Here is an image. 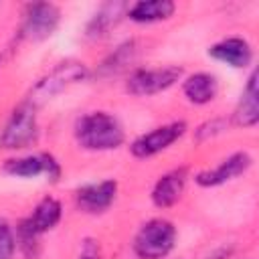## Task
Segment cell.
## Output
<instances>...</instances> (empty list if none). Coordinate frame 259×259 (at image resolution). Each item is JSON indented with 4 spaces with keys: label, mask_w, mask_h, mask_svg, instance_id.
Returning <instances> with one entry per match:
<instances>
[{
    "label": "cell",
    "mask_w": 259,
    "mask_h": 259,
    "mask_svg": "<svg viewBox=\"0 0 259 259\" xmlns=\"http://www.w3.org/2000/svg\"><path fill=\"white\" fill-rule=\"evenodd\" d=\"M75 140L83 150L109 152L125 142V132L113 113L89 111L75 121Z\"/></svg>",
    "instance_id": "1"
},
{
    "label": "cell",
    "mask_w": 259,
    "mask_h": 259,
    "mask_svg": "<svg viewBox=\"0 0 259 259\" xmlns=\"http://www.w3.org/2000/svg\"><path fill=\"white\" fill-rule=\"evenodd\" d=\"M87 77H89V69L83 61H61L34 83L26 103H30L32 107H40L42 103L55 99L71 85L83 83Z\"/></svg>",
    "instance_id": "2"
},
{
    "label": "cell",
    "mask_w": 259,
    "mask_h": 259,
    "mask_svg": "<svg viewBox=\"0 0 259 259\" xmlns=\"http://www.w3.org/2000/svg\"><path fill=\"white\" fill-rule=\"evenodd\" d=\"M176 243V227L168 219L146 221L134 237V253L138 259H164Z\"/></svg>",
    "instance_id": "3"
},
{
    "label": "cell",
    "mask_w": 259,
    "mask_h": 259,
    "mask_svg": "<svg viewBox=\"0 0 259 259\" xmlns=\"http://www.w3.org/2000/svg\"><path fill=\"white\" fill-rule=\"evenodd\" d=\"M34 111L36 107L24 101L10 113V119L6 121L0 136V146L4 150H24L36 142L38 123Z\"/></svg>",
    "instance_id": "4"
},
{
    "label": "cell",
    "mask_w": 259,
    "mask_h": 259,
    "mask_svg": "<svg viewBox=\"0 0 259 259\" xmlns=\"http://www.w3.org/2000/svg\"><path fill=\"white\" fill-rule=\"evenodd\" d=\"M184 75V69L180 65H168V67H156V69H136L130 73L125 81V91L136 97H148L162 93L170 87H174Z\"/></svg>",
    "instance_id": "5"
},
{
    "label": "cell",
    "mask_w": 259,
    "mask_h": 259,
    "mask_svg": "<svg viewBox=\"0 0 259 259\" xmlns=\"http://www.w3.org/2000/svg\"><path fill=\"white\" fill-rule=\"evenodd\" d=\"M61 22V10L53 2H30L24 6L20 34L26 40L40 42L49 38Z\"/></svg>",
    "instance_id": "6"
},
{
    "label": "cell",
    "mask_w": 259,
    "mask_h": 259,
    "mask_svg": "<svg viewBox=\"0 0 259 259\" xmlns=\"http://www.w3.org/2000/svg\"><path fill=\"white\" fill-rule=\"evenodd\" d=\"M186 134V121H170L164 125H158L142 136H138L132 144H130V152L134 158H152L164 150H168L174 142H178L182 136Z\"/></svg>",
    "instance_id": "7"
},
{
    "label": "cell",
    "mask_w": 259,
    "mask_h": 259,
    "mask_svg": "<svg viewBox=\"0 0 259 259\" xmlns=\"http://www.w3.org/2000/svg\"><path fill=\"white\" fill-rule=\"evenodd\" d=\"M2 170L10 176L16 178H36V176H47V180L57 182L61 178V164L53 154H32V156H22V158H10L4 162Z\"/></svg>",
    "instance_id": "8"
},
{
    "label": "cell",
    "mask_w": 259,
    "mask_h": 259,
    "mask_svg": "<svg viewBox=\"0 0 259 259\" xmlns=\"http://www.w3.org/2000/svg\"><path fill=\"white\" fill-rule=\"evenodd\" d=\"M251 164H253V158L247 152H235V154L227 156L223 162H219L214 168L196 172L194 182L202 188H214V186H221L225 182L239 178L241 174H245L251 168Z\"/></svg>",
    "instance_id": "9"
},
{
    "label": "cell",
    "mask_w": 259,
    "mask_h": 259,
    "mask_svg": "<svg viewBox=\"0 0 259 259\" xmlns=\"http://www.w3.org/2000/svg\"><path fill=\"white\" fill-rule=\"evenodd\" d=\"M115 194H117V182L113 178H107V180L77 188L75 202H77V208L87 214H101L113 204Z\"/></svg>",
    "instance_id": "10"
},
{
    "label": "cell",
    "mask_w": 259,
    "mask_h": 259,
    "mask_svg": "<svg viewBox=\"0 0 259 259\" xmlns=\"http://www.w3.org/2000/svg\"><path fill=\"white\" fill-rule=\"evenodd\" d=\"M186 180H188V170L184 166L174 168V170L162 174L156 180V184L152 188V194H150L154 206H158V208H170V206H174L180 200L182 192H184Z\"/></svg>",
    "instance_id": "11"
},
{
    "label": "cell",
    "mask_w": 259,
    "mask_h": 259,
    "mask_svg": "<svg viewBox=\"0 0 259 259\" xmlns=\"http://www.w3.org/2000/svg\"><path fill=\"white\" fill-rule=\"evenodd\" d=\"M208 57L233 69H245L253 61L251 45L241 36H229L208 47Z\"/></svg>",
    "instance_id": "12"
},
{
    "label": "cell",
    "mask_w": 259,
    "mask_h": 259,
    "mask_svg": "<svg viewBox=\"0 0 259 259\" xmlns=\"http://www.w3.org/2000/svg\"><path fill=\"white\" fill-rule=\"evenodd\" d=\"M259 121V91H257V71H251L241 99L233 111V123L239 127H253Z\"/></svg>",
    "instance_id": "13"
},
{
    "label": "cell",
    "mask_w": 259,
    "mask_h": 259,
    "mask_svg": "<svg viewBox=\"0 0 259 259\" xmlns=\"http://www.w3.org/2000/svg\"><path fill=\"white\" fill-rule=\"evenodd\" d=\"M184 97L194 105H206L219 95V79L212 73H192L182 81Z\"/></svg>",
    "instance_id": "14"
},
{
    "label": "cell",
    "mask_w": 259,
    "mask_h": 259,
    "mask_svg": "<svg viewBox=\"0 0 259 259\" xmlns=\"http://www.w3.org/2000/svg\"><path fill=\"white\" fill-rule=\"evenodd\" d=\"M125 12H127V4L125 2H107V4H103L93 14V18L87 22L85 34L89 38H93V40L107 36L109 30L119 24V20L125 16Z\"/></svg>",
    "instance_id": "15"
},
{
    "label": "cell",
    "mask_w": 259,
    "mask_h": 259,
    "mask_svg": "<svg viewBox=\"0 0 259 259\" xmlns=\"http://www.w3.org/2000/svg\"><path fill=\"white\" fill-rule=\"evenodd\" d=\"M176 10L172 0H140L127 6L125 16L138 24H152L160 20H168Z\"/></svg>",
    "instance_id": "16"
},
{
    "label": "cell",
    "mask_w": 259,
    "mask_h": 259,
    "mask_svg": "<svg viewBox=\"0 0 259 259\" xmlns=\"http://www.w3.org/2000/svg\"><path fill=\"white\" fill-rule=\"evenodd\" d=\"M61 217H63V206H61V202H59L57 198H53V196H45V198H40V200L36 202V206L32 208L30 217H26V221H28V225H30L38 235H45V233L53 231V229L59 225Z\"/></svg>",
    "instance_id": "17"
},
{
    "label": "cell",
    "mask_w": 259,
    "mask_h": 259,
    "mask_svg": "<svg viewBox=\"0 0 259 259\" xmlns=\"http://www.w3.org/2000/svg\"><path fill=\"white\" fill-rule=\"evenodd\" d=\"M16 249H20V253L26 257V259H36L38 253H40V235L28 225L26 219H22L16 227Z\"/></svg>",
    "instance_id": "18"
},
{
    "label": "cell",
    "mask_w": 259,
    "mask_h": 259,
    "mask_svg": "<svg viewBox=\"0 0 259 259\" xmlns=\"http://www.w3.org/2000/svg\"><path fill=\"white\" fill-rule=\"evenodd\" d=\"M134 55H136V45L134 40H127L123 45H119L101 65V73L105 75H111V73H119L125 65H130L134 61Z\"/></svg>",
    "instance_id": "19"
},
{
    "label": "cell",
    "mask_w": 259,
    "mask_h": 259,
    "mask_svg": "<svg viewBox=\"0 0 259 259\" xmlns=\"http://www.w3.org/2000/svg\"><path fill=\"white\" fill-rule=\"evenodd\" d=\"M16 253V237L10 223L0 217V259H12Z\"/></svg>",
    "instance_id": "20"
},
{
    "label": "cell",
    "mask_w": 259,
    "mask_h": 259,
    "mask_svg": "<svg viewBox=\"0 0 259 259\" xmlns=\"http://www.w3.org/2000/svg\"><path fill=\"white\" fill-rule=\"evenodd\" d=\"M227 130V119H221V117H214L210 121H204L202 125H198L196 130V140L198 142H206L219 134H223Z\"/></svg>",
    "instance_id": "21"
},
{
    "label": "cell",
    "mask_w": 259,
    "mask_h": 259,
    "mask_svg": "<svg viewBox=\"0 0 259 259\" xmlns=\"http://www.w3.org/2000/svg\"><path fill=\"white\" fill-rule=\"evenodd\" d=\"M77 259H101V245L97 239L93 237H85L81 241V249H79V257Z\"/></svg>",
    "instance_id": "22"
}]
</instances>
